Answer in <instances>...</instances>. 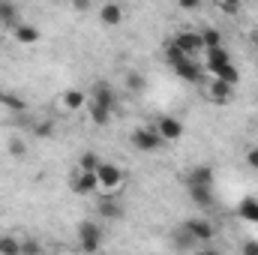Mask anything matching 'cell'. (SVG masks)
<instances>
[{
  "mask_svg": "<svg viewBox=\"0 0 258 255\" xmlns=\"http://www.w3.org/2000/svg\"><path fill=\"white\" fill-rule=\"evenodd\" d=\"M102 225L99 222H93V219H81L78 222V246H81V252L87 255H96L102 249Z\"/></svg>",
  "mask_w": 258,
  "mask_h": 255,
  "instance_id": "6da1fadb",
  "label": "cell"
},
{
  "mask_svg": "<svg viewBox=\"0 0 258 255\" xmlns=\"http://www.w3.org/2000/svg\"><path fill=\"white\" fill-rule=\"evenodd\" d=\"M96 183H99V192H102V195H114V192L126 183V174H123L120 165L102 162V165L96 168Z\"/></svg>",
  "mask_w": 258,
  "mask_h": 255,
  "instance_id": "7a4b0ae2",
  "label": "cell"
},
{
  "mask_svg": "<svg viewBox=\"0 0 258 255\" xmlns=\"http://www.w3.org/2000/svg\"><path fill=\"white\" fill-rule=\"evenodd\" d=\"M129 141H132V147H135V150H141V153H153V150H159V147L165 144V141L159 138V132H156V126H153V123L132 129Z\"/></svg>",
  "mask_w": 258,
  "mask_h": 255,
  "instance_id": "3957f363",
  "label": "cell"
},
{
  "mask_svg": "<svg viewBox=\"0 0 258 255\" xmlns=\"http://www.w3.org/2000/svg\"><path fill=\"white\" fill-rule=\"evenodd\" d=\"M183 228L195 237V243H207V240L216 237V228H213V222H210L207 216H192V219H186Z\"/></svg>",
  "mask_w": 258,
  "mask_h": 255,
  "instance_id": "277c9868",
  "label": "cell"
},
{
  "mask_svg": "<svg viewBox=\"0 0 258 255\" xmlns=\"http://www.w3.org/2000/svg\"><path fill=\"white\" fill-rule=\"evenodd\" d=\"M171 45H174L177 51H183L189 60H195L198 51H204V45H201V33H192V30H180V33L171 39Z\"/></svg>",
  "mask_w": 258,
  "mask_h": 255,
  "instance_id": "5b68a950",
  "label": "cell"
},
{
  "mask_svg": "<svg viewBox=\"0 0 258 255\" xmlns=\"http://www.w3.org/2000/svg\"><path fill=\"white\" fill-rule=\"evenodd\" d=\"M156 132H159V138L165 141V144H171V141H180L183 138V123L177 120V117H171V114H162V117H156Z\"/></svg>",
  "mask_w": 258,
  "mask_h": 255,
  "instance_id": "8992f818",
  "label": "cell"
},
{
  "mask_svg": "<svg viewBox=\"0 0 258 255\" xmlns=\"http://www.w3.org/2000/svg\"><path fill=\"white\" fill-rule=\"evenodd\" d=\"M87 102H90V93H84V90H78V87H69L60 93V105H63V111H81V108H87Z\"/></svg>",
  "mask_w": 258,
  "mask_h": 255,
  "instance_id": "52a82bcc",
  "label": "cell"
},
{
  "mask_svg": "<svg viewBox=\"0 0 258 255\" xmlns=\"http://www.w3.org/2000/svg\"><path fill=\"white\" fill-rule=\"evenodd\" d=\"M90 102L105 105V108H111V111H114V102H117L114 87H111L108 81H96V84H93V90H90Z\"/></svg>",
  "mask_w": 258,
  "mask_h": 255,
  "instance_id": "ba28073f",
  "label": "cell"
},
{
  "mask_svg": "<svg viewBox=\"0 0 258 255\" xmlns=\"http://www.w3.org/2000/svg\"><path fill=\"white\" fill-rule=\"evenodd\" d=\"M186 186H210L213 189V168L210 165H195V168H189Z\"/></svg>",
  "mask_w": 258,
  "mask_h": 255,
  "instance_id": "9c48e42d",
  "label": "cell"
},
{
  "mask_svg": "<svg viewBox=\"0 0 258 255\" xmlns=\"http://www.w3.org/2000/svg\"><path fill=\"white\" fill-rule=\"evenodd\" d=\"M72 192H78V195H93V192H99V183H96V174L78 171V174L72 177Z\"/></svg>",
  "mask_w": 258,
  "mask_h": 255,
  "instance_id": "30bf717a",
  "label": "cell"
},
{
  "mask_svg": "<svg viewBox=\"0 0 258 255\" xmlns=\"http://www.w3.org/2000/svg\"><path fill=\"white\" fill-rule=\"evenodd\" d=\"M207 93H210V99L213 102H219V105H225V102H231L234 99V87L231 84H225V81H210V87H207Z\"/></svg>",
  "mask_w": 258,
  "mask_h": 255,
  "instance_id": "8fae6325",
  "label": "cell"
},
{
  "mask_svg": "<svg viewBox=\"0 0 258 255\" xmlns=\"http://www.w3.org/2000/svg\"><path fill=\"white\" fill-rule=\"evenodd\" d=\"M186 189H189L192 204H198L201 210H213L216 198H213V189H210V186H186Z\"/></svg>",
  "mask_w": 258,
  "mask_h": 255,
  "instance_id": "7c38bea8",
  "label": "cell"
},
{
  "mask_svg": "<svg viewBox=\"0 0 258 255\" xmlns=\"http://www.w3.org/2000/svg\"><path fill=\"white\" fill-rule=\"evenodd\" d=\"M99 21H102L105 27H117V24L123 21V6H120V3H105V6L99 9Z\"/></svg>",
  "mask_w": 258,
  "mask_h": 255,
  "instance_id": "4fadbf2b",
  "label": "cell"
},
{
  "mask_svg": "<svg viewBox=\"0 0 258 255\" xmlns=\"http://www.w3.org/2000/svg\"><path fill=\"white\" fill-rule=\"evenodd\" d=\"M12 39H15L18 45H36V42H39V30H36L33 24H24V21H21V24L12 30Z\"/></svg>",
  "mask_w": 258,
  "mask_h": 255,
  "instance_id": "5bb4252c",
  "label": "cell"
},
{
  "mask_svg": "<svg viewBox=\"0 0 258 255\" xmlns=\"http://www.w3.org/2000/svg\"><path fill=\"white\" fill-rule=\"evenodd\" d=\"M225 63H231V54L225 51V45L204 51V66H207V72H213V69H219V66H225Z\"/></svg>",
  "mask_w": 258,
  "mask_h": 255,
  "instance_id": "9a60e30c",
  "label": "cell"
},
{
  "mask_svg": "<svg viewBox=\"0 0 258 255\" xmlns=\"http://www.w3.org/2000/svg\"><path fill=\"white\" fill-rule=\"evenodd\" d=\"M171 69H174L183 81H192V84H195V81H201V75H204V72H201V66L195 63V60H180V63H174Z\"/></svg>",
  "mask_w": 258,
  "mask_h": 255,
  "instance_id": "2e32d148",
  "label": "cell"
},
{
  "mask_svg": "<svg viewBox=\"0 0 258 255\" xmlns=\"http://www.w3.org/2000/svg\"><path fill=\"white\" fill-rule=\"evenodd\" d=\"M99 213L108 216V219H123V204H120L114 195H102V201H99Z\"/></svg>",
  "mask_w": 258,
  "mask_h": 255,
  "instance_id": "e0dca14e",
  "label": "cell"
},
{
  "mask_svg": "<svg viewBox=\"0 0 258 255\" xmlns=\"http://www.w3.org/2000/svg\"><path fill=\"white\" fill-rule=\"evenodd\" d=\"M0 24H3L6 30H15V27L21 24V18H18V6H15V3H0Z\"/></svg>",
  "mask_w": 258,
  "mask_h": 255,
  "instance_id": "ac0fdd59",
  "label": "cell"
},
{
  "mask_svg": "<svg viewBox=\"0 0 258 255\" xmlns=\"http://www.w3.org/2000/svg\"><path fill=\"white\" fill-rule=\"evenodd\" d=\"M87 111H90V120H93V126H108V123H111V108H105V105H96V102H87Z\"/></svg>",
  "mask_w": 258,
  "mask_h": 255,
  "instance_id": "d6986e66",
  "label": "cell"
},
{
  "mask_svg": "<svg viewBox=\"0 0 258 255\" xmlns=\"http://www.w3.org/2000/svg\"><path fill=\"white\" fill-rule=\"evenodd\" d=\"M213 78L216 81H225V84H237L240 81V72H237V66L234 63H225V66H219V69H213Z\"/></svg>",
  "mask_w": 258,
  "mask_h": 255,
  "instance_id": "ffe728a7",
  "label": "cell"
},
{
  "mask_svg": "<svg viewBox=\"0 0 258 255\" xmlns=\"http://www.w3.org/2000/svg\"><path fill=\"white\" fill-rule=\"evenodd\" d=\"M201 45H204V51L222 48V33H219L216 27H204V30H201Z\"/></svg>",
  "mask_w": 258,
  "mask_h": 255,
  "instance_id": "44dd1931",
  "label": "cell"
},
{
  "mask_svg": "<svg viewBox=\"0 0 258 255\" xmlns=\"http://www.w3.org/2000/svg\"><path fill=\"white\" fill-rule=\"evenodd\" d=\"M102 165V159L93 153V150H87V153H81V159H78V171H87V174H96V168Z\"/></svg>",
  "mask_w": 258,
  "mask_h": 255,
  "instance_id": "7402d4cb",
  "label": "cell"
},
{
  "mask_svg": "<svg viewBox=\"0 0 258 255\" xmlns=\"http://www.w3.org/2000/svg\"><path fill=\"white\" fill-rule=\"evenodd\" d=\"M144 84H147V81H144V75H141L138 69H129V72H126V90L132 93V96L144 93Z\"/></svg>",
  "mask_w": 258,
  "mask_h": 255,
  "instance_id": "603a6c76",
  "label": "cell"
},
{
  "mask_svg": "<svg viewBox=\"0 0 258 255\" xmlns=\"http://www.w3.org/2000/svg\"><path fill=\"white\" fill-rule=\"evenodd\" d=\"M0 102H3L6 108H12V111H27V102H24L18 93H9V90H3V93H0Z\"/></svg>",
  "mask_w": 258,
  "mask_h": 255,
  "instance_id": "cb8c5ba5",
  "label": "cell"
},
{
  "mask_svg": "<svg viewBox=\"0 0 258 255\" xmlns=\"http://www.w3.org/2000/svg\"><path fill=\"white\" fill-rule=\"evenodd\" d=\"M0 255H21V240L12 234L0 237Z\"/></svg>",
  "mask_w": 258,
  "mask_h": 255,
  "instance_id": "d4e9b609",
  "label": "cell"
},
{
  "mask_svg": "<svg viewBox=\"0 0 258 255\" xmlns=\"http://www.w3.org/2000/svg\"><path fill=\"white\" fill-rule=\"evenodd\" d=\"M240 216L249 219V222H258V201L255 198H243L240 201Z\"/></svg>",
  "mask_w": 258,
  "mask_h": 255,
  "instance_id": "484cf974",
  "label": "cell"
},
{
  "mask_svg": "<svg viewBox=\"0 0 258 255\" xmlns=\"http://www.w3.org/2000/svg\"><path fill=\"white\" fill-rule=\"evenodd\" d=\"M174 243H177L180 249H189V246H195V237L186 231V228H183V225H180V228L174 231Z\"/></svg>",
  "mask_w": 258,
  "mask_h": 255,
  "instance_id": "4316f807",
  "label": "cell"
},
{
  "mask_svg": "<svg viewBox=\"0 0 258 255\" xmlns=\"http://www.w3.org/2000/svg\"><path fill=\"white\" fill-rule=\"evenodd\" d=\"M21 255H42V246H39V240H33V237L21 240Z\"/></svg>",
  "mask_w": 258,
  "mask_h": 255,
  "instance_id": "83f0119b",
  "label": "cell"
},
{
  "mask_svg": "<svg viewBox=\"0 0 258 255\" xmlns=\"http://www.w3.org/2000/svg\"><path fill=\"white\" fill-rule=\"evenodd\" d=\"M216 9H219L222 15H240V3H231V0H222V3H216Z\"/></svg>",
  "mask_w": 258,
  "mask_h": 255,
  "instance_id": "f1b7e54d",
  "label": "cell"
},
{
  "mask_svg": "<svg viewBox=\"0 0 258 255\" xmlns=\"http://www.w3.org/2000/svg\"><path fill=\"white\" fill-rule=\"evenodd\" d=\"M9 153H12L15 159H21V156L27 153V144H24L21 138H12V141H9Z\"/></svg>",
  "mask_w": 258,
  "mask_h": 255,
  "instance_id": "f546056e",
  "label": "cell"
},
{
  "mask_svg": "<svg viewBox=\"0 0 258 255\" xmlns=\"http://www.w3.org/2000/svg\"><path fill=\"white\" fill-rule=\"evenodd\" d=\"M246 165H249L252 171H258V147H249V150H246Z\"/></svg>",
  "mask_w": 258,
  "mask_h": 255,
  "instance_id": "4dcf8cb0",
  "label": "cell"
},
{
  "mask_svg": "<svg viewBox=\"0 0 258 255\" xmlns=\"http://www.w3.org/2000/svg\"><path fill=\"white\" fill-rule=\"evenodd\" d=\"M240 252L243 255H258V240H246V243L240 246Z\"/></svg>",
  "mask_w": 258,
  "mask_h": 255,
  "instance_id": "1f68e13d",
  "label": "cell"
},
{
  "mask_svg": "<svg viewBox=\"0 0 258 255\" xmlns=\"http://www.w3.org/2000/svg\"><path fill=\"white\" fill-rule=\"evenodd\" d=\"M72 9H75V12H87V9H90V3H87V0H75V3H72Z\"/></svg>",
  "mask_w": 258,
  "mask_h": 255,
  "instance_id": "d6a6232c",
  "label": "cell"
},
{
  "mask_svg": "<svg viewBox=\"0 0 258 255\" xmlns=\"http://www.w3.org/2000/svg\"><path fill=\"white\" fill-rule=\"evenodd\" d=\"M36 135H51V123H39L36 126Z\"/></svg>",
  "mask_w": 258,
  "mask_h": 255,
  "instance_id": "836d02e7",
  "label": "cell"
},
{
  "mask_svg": "<svg viewBox=\"0 0 258 255\" xmlns=\"http://www.w3.org/2000/svg\"><path fill=\"white\" fill-rule=\"evenodd\" d=\"M180 9H186V12H192V9H198V3H195V0H183V3H180Z\"/></svg>",
  "mask_w": 258,
  "mask_h": 255,
  "instance_id": "e575fe53",
  "label": "cell"
},
{
  "mask_svg": "<svg viewBox=\"0 0 258 255\" xmlns=\"http://www.w3.org/2000/svg\"><path fill=\"white\" fill-rule=\"evenodd\" d=\"M249 39H252V42H255V45H258V24H255V27H252V33H249Z\"/></svg>",
  "mask_w": 258,
  "mask_h": 255,
  "instance_id": "d590c367",
  "label": "cell"
}]
</instances>
